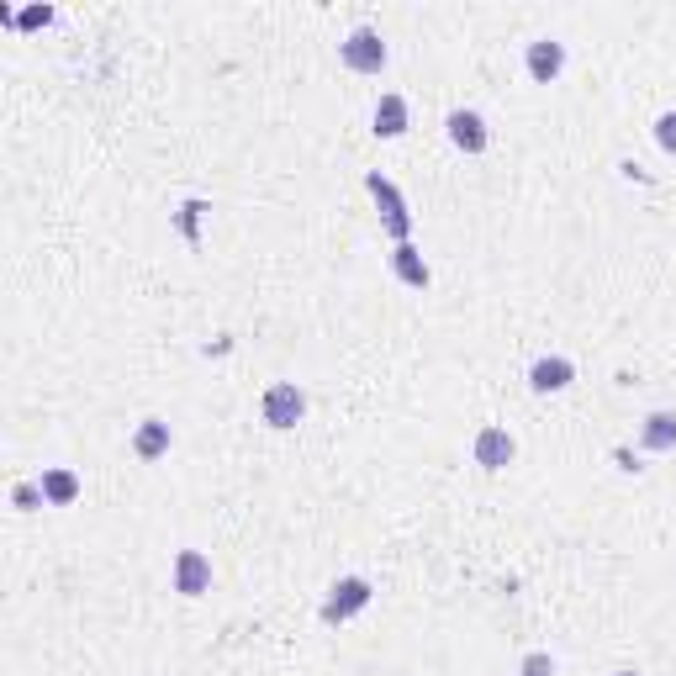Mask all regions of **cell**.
I'll return each mask as SVG.
<instances>
[{
  "mask_svg": "<svg viewBox=\"0 0 676 676\" xmlns=\"http://www.w3.org/2000/svg\"><path fill=\"white\" fill-rule=\"evenodd\" d=\"M259 412H265V423H270V428H296V423L307 418V397H302V386L280 381V386H270V391H265Z\"/></svg>",
  "mask_w": 676,
  "mask_h": 676,
  "instance_id": "cell-1",
  "label": "cell"
},
{
  "mask_svg": "<svg viewBox=\"0 0 676 676\" xmlns=\"http://www.w3.org/2000/svg\"><path fill=\"white\" fill-rule=\"evenodd\" d=\"M365 185H370V196H375V201H381L386 233H391V238H397V243H407V233H412V217H407V201L397 196V185H391V180H381V175H370Z\"/></svg>",
  "mask_w": 676,
  "mask_h": 676,
  "instance_id": "cell-2",
  "label": "cell"
},
{
  "mask_svg": "<svg viewBox=\"0 0 676 676\" xmlns=\"http://www.w3.org/2000/svg\"><path fill=\"white\" fill-rule=\"evenodd\" d=\"M365 603H370V581L365 576H344V581H333V592H328V603H323V618H328V624H338V618L360 613Z\"/></svg>",
  "mask_w": 676,
  "mask_h": 676,
  "instance_id": "cell-3",
  "label": "cell"
},
{
  "mask_svg": "<svg viewBox=\"0 0 676 676\" xmlns=\"http://www.w3.org/2000/svg\"><path fill=\"white\" fill-rule=\"evenodd\" d=\"M344 64L349 69H360V74H375L386 64V43H381V32H370V27H354L349 32V43H344Z\"/></svg>",
  "mask_w": 676,
  "mask_h": 676,
  "instance_id": "cell-4",
  "label": "cell"
},
{
  "mask_svg": "<svg viewBox=\"0 0 676 676\" xmlns=\"http://www.w3.org/2000/svg\"><path fill=\"white\" fill-rule=\"evenodd\" d=\"M206 587H212V560H206L201 550H180L175 555V592L201 597Z\"/></svg>",
  "mask_w": 676,
  "mask_h": 676,
  "instance_id": "cell-5",
  "label": "cell"
},
{
  "mask_svg": "<svg viewBox=\"0 0 676 676\" xmlns=\"http://www.w3.org/2000/svg\"><path fill=\"white\" fill-rule=\"evenodd\" d=\"M513 455H518V444L507 428H481L476 434V465L481 471H502V465H513Z\"/></svg>",
  "mask_w": 676,
  "mask_h": 676,
  "instance_id": "cell-6",
  "label": "cell"
},
{
  "mask_svg": "<svg viewBox=\"0 0 676 676\" xmlns=\"http://www.w3.org/2000/svg\"><path fill=\"white\" fill-rule=\"evenodd\" d=\"M560 69H566V48H560L555 37H539V43H529V74H534L539 85H550Z\"/></svg>",
  "mask_w": 676,
  "mask_h": 676,
  "instance_id": "cell-7",
  "label": "cell"
},
{
  "mask_svg": "<svg viewBox=\"0 0 676 676\" xmlns=\"http://www.w3.org/2000/svg\"><path fill=\"white\" fill-rule=\"evenodd\" d=\"M449 138H455V148H465V154H481L486 148L481 111H449Z\"/></svg>",
  "mask_w": 676,
  "mask_h": 676,
  "instance_id": "cell-8",
  "label": "cell"
},
{
  "mask_svg": "<svg viewBox=\"0 0 676 676\" xmlns=\"http://www.w3.org/2000/svg\"><path fill=\"white\" fill-rule=\"evenodd\" d=\"M375 133H381V138H402L407 133V101L402 96H381V101H375Z\"/></svg>",
  "mask_w": 676,
  "mask_h": 676,
  "instance_id": "cell-9",
  "label": "cell"
},
{
  "mask_svg": "<svg viewBox=\"0 0 676 676\" xmlns=\"http://www.w3.org/2000/svg\"><path fill=\"white\" fill-rule=\"evenodd\" d=\"M640 444L655 449V455H661V449H676V412H650L645 428H640Z\"/></svg>",
  "mask_w": 676,
  "mask_h": 676,
  "instance_id": "cell-10",
  "label": "cell"
},
{
  "mask_svg": "<svg viewBox=\"0 0 676 676\" xmlns=\"http://www.w3.org/2000/svg\"><path fill=\"white\" fill-rule=\"evenodd\" d=\"M571 360H560V354H550V360H534V370H529V381H534V391H560V386H571Z\"/></svg>",
  "mask_w": 676,
  "mask_h": 676,
  "instance_id": "cell-11",
  "label": "cell"
},
{
  "mask_svg": "<svg viewBox=\"0 0 676 676\" xmlns=\"http://www.w3.org/2000/svg\"><path fill=\"white\" fill-rule=\"evenodd\" d=\"M391 265H397V275L407 280V286H428V265L418 259V249H412V243H397V254H391Z\"/></svg>",
  "mask_w": 676,
  "mask_h": 676,
  "instance_id": "cell-12",
  "label": "cell"
},
{
  "mask_svg": "<svg viewBox=\"0 0 676 676\" xmlns=\"http://www.w3.org/2000/svg\"><path fill=\"white\" fill-rule=\"evenodd\" d=\"M133 444H138V455H143V460H154V455H164V444H169V428H164L159 418H148V423L138 428V439H133Z\"/></svg>",
  "mask_w": 676,
  "mask_h": 676,
  "instance_id": "cell-13",
  "label": "cell"
},
{
  "mask_svg": "<svg viewBox=\"0 0 676 676\" xmlns=\"http://www.w3.org/2000/svg\"><path fill=\"white\" fill-rule=\"evenodd\" d=\"M37 486H43L48 502H69L74 492H80V481H74L69 471H43V481H37Z\"/></svg>",
  "mask_w": 676,
  "mask_h": 676,
  "instance_id": "cell-14",
  "label": "cell"
},
{
  "mask_svg": "<svg viewBox=\"0 0 676 676\" xmlns=\"http://www.w3.org/2000/svg\"><path fill=\"white\" fill-rule=\"evenodd\" d=\"M655 143H661L666 154H676V111H661V122H655Z\"/></svg>",
  "mask_w": 676,
  "mask_h": 676,
  "instance_id": "cell-15",
  "label": "cell"
},
{
  "mask_svg": "<svg viewBox=\"0 0 676 676\" xmlns=\"http://www.w3.org/2000/svg\"><path fill=\"white\" fill-rule=\"evenodd\" d=\"M550 671H555L550 655H529V661H523V676H550Z\"/></svg>",
  "mask_w": 676,
  "mask_h": 676,
  "instance_id": "cell-16",
  "label": "cell"
},
{
  "mask_svg": "<svg viewBox=\"0 0 676 676\" xmlns=\"http://www.w3.org/2000/svg\"><path fill=\"white\" fill-rule=\"evenodd\" d=\"M196 217H201V201H191V206L180 212V233H185V238H196Z\"/></svg>",
  "mask_w": 676,
  "mask_h": 676,
  "instance_id": "cell-17",
  "label": "cell"
},
{
  "mask_svg": "<svg viewBox=\"0 0 676 676\" xmlns=\"http://www.w3.org/2000/svg\"><path fill=\"white\" fill-rule=\"evenodd\" d=\"M613 676H640V671H613Z\"/></svg>",
  "mask_w": 676,
  "mask_h": 676,
  "instance_id": "cell-18",
  "label": "cell"
}]
</instances>
